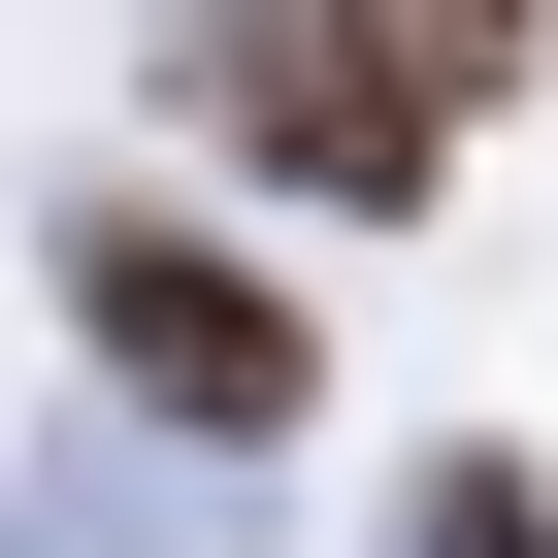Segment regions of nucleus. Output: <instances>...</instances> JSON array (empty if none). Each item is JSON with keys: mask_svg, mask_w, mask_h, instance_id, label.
Wrapping results in <instances>:
<instances>
[{"mask_svg": "<svg viewBox=\"0 0 558 558\" xmlns=\"http://www.w3.org/2000/svg\"><path fill=\"white\" fill-rule=\"evenodd\" d=\"M66 329H99L165 427H296V395H329L296 296H263V263H197V230H132V197H66Z\"/></svg>", "mask_w": 558, "mask_h": 558, "instance_id": "f257e3e1", "label": "nucleus"}, {"mask_svg": "<svg viewBox=\"0 0 558 558\" xmlns=\"http://www.w3.org/2000/svg\"><path fill=\"white\" fill-rule=\"evenodd\" d=\"M197 99L296 165V197H362V230H395V197H427V132H460L395 34H329V0H197Z\"/></svg>", "mask_w": 558, "mask_h": 558, "instance_id": "f03ea898", "label": "nucleus"}, {"mask_svg": "<svg viewBox=\"0 0 558 558\" xmlns=\"http://www.w3.org/2000/svg\"><path fill=\"white\" fill-rule=\"evenodd\" d=\"M362 34H395V66L460 99V66H525V0H362Z\"/></svg>", "mask_w": 558, "mask_h": 558, "instance_id": "7ed1b4c3", "label": "nucleus"}, {"mask_svg": "<svg viewBox=\"0 0 558 558\" xmlns=\"http://www.w3.org/2000/svg\"><path fill=\"white\" fill-rule=\"evenodd\" d=\"M427 558H558V493H525V460H460V493H427Z\"/></svg>", "mask_w": 558, "mask_h": 558, "instance_id": "20e7f679", "label": "nucleus"}]
</instances>
